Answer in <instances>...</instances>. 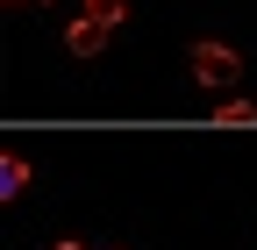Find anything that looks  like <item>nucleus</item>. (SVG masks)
<instances>
[{"instance_id":"f257e3e1","label":"nucleus","mask_w":257,"mask_h":250,"mask_svg":"<svg viewBox=\"0 0 257 250\" xmlns=\"http://www.w3.org/2000/svg\"><path fill=\"white\" fill-rule=\"evenodd\" d=\"M236 72H243V57L229 43H193V79H200V86H229Z\"/></svg>"},{"instance_id":"f03ea898","label":"nucleus","mask_w":257,"mask_h":250,"mask_svg":"<svg viewBox=\"0 0 257 250\" xmlns=\"http://www.w3.org/2000/svg\"><path fill=\"white\" fill-rule=\"evenodd\" d=\"M100 43H107V22H93V15H79L72 29H64V50L72 57H100Z\"/></svg>"},{"instance_id":"7ed1b4c3","label":"nucleus","mask_w":257,"mask_h":250,"mask_svg":"<svg viewBox=\"0 0 257 250\" xmlns=\"http://www.w3.org/2000/svg\"><path fill=\"white\" fill-rule=\"evenodd\" d=\"M22 186H29V158H0V193H22Z\"/></svg>"},{"instance_id":"20e7f679","label":"nucleus","mask_w":257,"mask_h":250,"mask_svg":"<svg viewBox=\"0 0 257 250\" xmlns=\"http://www.w3.org/2000/svg\"><path fill=\"white\" fill-rule=\"evenodd\" d=\"M86 15H93V22H107V29H121V15H128V0H86Z\"/></svg>"},{"instance_id":"39448f33","label":"nucleus","mask_w":257,"mask_h":250,"mask_svg":"<svg viewBox=\"0 0 257 250\" xmlns=\"http://www.w3.org/2000/svg\"><path fill=\"white\" fill-rule=\"evenodd\" d=\"M214 121H221V129H236V121H257V107H250V100H221Z\"/></svg>"},{"instance_id":"423d86ee","label":"nucleus","mask_w":257,"mask_h":250,"mask_svg":"<svg viewBox=\"0 0 257 250\" xmlns=\"http://www.w3.org/2000/svg\"><path fill=\"white\" fill-rule=\"evenodd\" d=\"M50 250H86V243H50Z\"/></svg>"}]
</instances>
